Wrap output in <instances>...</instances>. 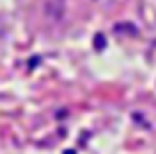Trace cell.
<instances>
[{
  "label": "cell",
  "mask_w": 156,
  "mask_h": 154,
  "mask_svg": "<svg viewBox=\"0 0 156 154\" xmlns=\"http://www.w3.org/2000/svg\"><path fill=\"white\" fill-rule=\"evenodd\" d=\"M103 43H105V41H103V37L98 34V39H96V47H103Z\"/></svg>",
  "instance_id": "obj_1"
}]
</instances>
